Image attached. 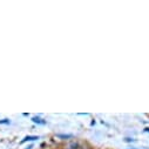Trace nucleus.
<instances>
[{
    "label": "nucleus",
    "instance_id": "nucleus-1",
    "mask_svg": "<svg viewBox=\"0 0 149 149\" xmlns=\"http://www.w3.org/2000/svg\"><path fill=\"white\" fill-rule=\"evenodd\" d=\"M36 138H39L38 136H26V137L21 141V143H24V142H26V141H33V140H36Z\"/></svg>",
    "mask_w": 149,
    "mask_h": 149
},
{
    "label": "nucleus",
    "instance_id": "nucleus-2",
    "mask_svg": "<svg viewBox=\"0 0 149 149\" xmlns=\"http://www.w3.org/2000/svg\"><path fill=\"white\" fill-rule=\"evenodd\" d=\"M33 121L34 122H38V123H44V121H41L39 117H33Z\"/></svg>",
    "mask_w": 149,
    "mask_h": 149
},
{
    "label": "nucleus",
    "instance_id": "nucleus-3",
    "mask_svg": "<svg viewBox=\"0 0 149 149\" xmlns=\"http://www.w3.org/2000/svg\"><path fill=\"white\" fill-rule=\"evenodd\" d=\"M0 123H8V120H4V121H0Z\"/></svg>",
    "mask_w": 149,
    "mask_h": 149
},
{
    "label": "nucleus",
    "instance_id": "nucleus-4",
    "mask_svg": "<svg viewBox=\"0 0 149 149\" xmlns=\"http://www.w3.org/2000/svg\"><path fill=\"white\" fill-rule=\"evenodd\" d=\"M146 130H147V132H149V128H147V129H146Z\"/></svg>",
    "mask_w": 149,
    "mask_h": 149
}]
</instances>
